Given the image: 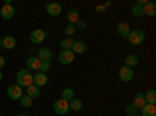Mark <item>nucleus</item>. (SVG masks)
I'll return each instance as SVG.
<instances>
[{
  "mask_svg": "<svg viewBox=\"0 0 156 116\" xmlns=\"http://www.w3.org/2000/svg\"><path fill=\"white\" fill-rule=\"evenodd\" d=\"M27 68L33 69V71H39V68H41V61H39L36 57H30L27 60Z\"/></svg>",
  "mask_w": 156,
  "mask_h": 116,
  "instance_id": "obj_22",
  "label": "nucleus"
},
{
  "mask_svg": "<svg viewBox=\"0 0 156 116\" xmlns=\"http://www.w3.org/2000/svg\"><path fill=\"white\" fill-rule=\"evenodd\" d=\"M50 71V61H41V68H39V72L47 74Z\"/></svg>",
  "mask_w": 156,
  "mask_h": 116,
  "instance_id": "obj_30",
  "label": "nucleus"
},
{
  "mask_svg": "<svg viewBox=\"0 0 156 116\" xmlns=\"http://www.w3.org/2000/svg\"><path fill=\"white\" fill-rule=\"evenodd\" d=\"M75 27H76V30H78V28L84 30V28H86V21H84V19H78V22L75 24Z\"/></svg>",
  "mask_w": 156,
  "mask_h": 116,
  "instance_id": "obj_31",
  "label": "nucleus"
},
{
  "mask_svg": "<svg viewBox=\"0 0 156 116\" xmlns=\"http://www.w3.org/2000/svg\"><path fill=\"white\" fill-rule=\"evenodd\" d=\"M75 97V94H73V89L72 88H64L62 89V93H61V99H64V100H70V99H73Z\"/></svg>",
  "mask_w": 156,
  "mask_h": 116,
  "instance_id": "obj_25",
  "label": "nucleus"
},
{
  "mask_svg": "<svg viewBox=\"0 0 156 116\" xmlns=\"http://www.w3.org/2000/svg\"><path fill=\"white\" fill-rule=\"evenodd\" d=\"M3 66H5V58H3L2 55H0V69H2Z\"/></svg>",
  "mask_w": 156,
  "mask_h": 116,
  "instance_id": "obj_33",
  "label": "nucleus"
},
{
  "mask_svg": "<svg viewBox=\"0 0 156 116\" xmlns=\"http://www.w3.org/2000/svg\"><path fill=\"white\" fill-rule=\"evenodd\" d=\"M150 16V17H154L156 16V3L153 2H147V5H144V16Z\"/></svg>",
  "mask_w": 156,
  "mask_h": 116,
  "instance_id": "obj_19",
  "label": "nucleus"
},
{
  "mask_svg": "<svg viewBox=\"0 0 156 116\" xmlns=\"http://www.w3.org/2000/svg\"><path fill=\"white\" fill-rule=\"evenodd\" d=\"M75 33H76V27L73 24H67L66 27H64V35H66L67 38H72Z\"/></svg>",
  "mask_w": 156,
  "mask_h": 116,
  "instance_id": "obj_27",
  "label": "nucleus"
},
{
  "mask_svg": "<svg viewBox=\"0 0 156 116\" xmlns=\"http://www.w3.org/2000/svg\"><path fill=\"white\" fill-rule=\"evenodd\" d=\"M36 58H37L39 61H51V58H53V50L48 49V47L39 49V50H37Z\"/></svg>",
  "mask_w": 156,
  "mask_h": 116,
  "instance_id": "obj_8",
  "label": "nucleus"
},
{
  "mask_svg": "<svg viewBox=\"0 0 156 116\" xmlns=\"http://www.w3.org/2000/svg\"><path fill=\"white\" fill-rule=\"evenodd\" d=\"M16 46H17V41H16L14 36H5V38H2V47H5L6 50H12Z\"/></svg>",
  "mask_w": 156,
  "mask_h": 116,
  "instance_id": "obj_12",
  "label": "nucleus"
},
{
  "mask_svg": "<svg viewBox=\"0 0 156 116\" xmlns=\"http://www.w3.org/2000/svg\"><path fill=\"white\" fill-rule=\"evenodd\" d=\"M83 108V100L78 99V97H73L69 100V110H73V111H80Z\"/></svg>",
  "mask_w": 156,
  "mask_h": 116,
  "instance_id": "obj_18",
  "label": "nucleus"
},
{
  "mask_svg": "<svg viewBox=\"0 0 156 116\" xmlns=\"http://www.w3.org/2000/svg\"><path fill=\"white\" fill-rule=\"evenodd\" d=\"M45 38H47V33H45L44 30H41V28L33 30L31 35H30V39H31L33 44H41V43H44Z\"/></svg>",
  "mask_w": 156,
  "mask_h": 116,
  "instance_id": "obj_6",
  "label": "nucleus"
},
{
  "mask_svg": "<svg viewBox=\"0 0 156 116\" xmlns=\"http://www.w3.org/2000/svg\"><path fill=\"white\" fill-rule=\"evenodd\" d=\"M73 38H64V39H61L59 41V47L62 49V50H70L72 49V46H73Z\"/></svg>",
  "mask_w": 156,
  "mask_h": 116,
  "instance_id": "obj_24",
  "label": "nucleus"
},
{
  "mask_svg": "<svg viewBox=\"0 0 156 116\" xmlns=\"http://www.w3.org/2000/svg\"><path fill=\"white\" fill-rule=\"evenodd\" d=\"M126 41L131 46H140L142 43L145 41V33L142 30H133V32H129V35L126 36Z\"/></svg>",
  "mask_w": 156,
  "mask_h": 116,
  "instance_id": "obj_2",
  "label": "nucleus"
},
{
  "mask_svg": "<svg viewBox=\"0 0 156 116\" xmlns=\"http://www.w3.org/2000/svg\"><path fill=\"white\" fill-rule=\"evenodd\" d=\"M16 80L20 88H28L30 85H33V74L28 71V69H20L16 75Z\"/></svg>",
  "mask_w": 156,
  "mask_h": 116,
  "instance_id": "obj_1",
  "label": "nucleus"
},
{
  "mask_svg": "<svg viewBox=\"0 0 156 116\" xmlns=\"http://www.w3.org/2000/svg\"><path fill=\"white\" fill-rule=\"evenodd\" d=\"M86 49H87V44H86L84 41H75L70 50H72L75 55H76V54H78V55H81V54L86 52Z\"/></svg>",
  "mask_w": 156,
  "mask_h": 116,
  "instance_id": "obj_13",
  "label": "nucleus"
},
{
  "mask_svg": "<svg viewBox=\"0 0 156 116\" xmlns=\"http://www.w3.org/2000/svg\"><path fill=\"white\" fill-rule=\"evenodd\" d=\"M95 11H97V13H105V11H106V8L103 6V5H98V6L95 8Z\"/></svg>",
  "mask_w": 156,
  "mask_h": 116,
  "instance_id": "obj_32",
  "label": "nucleus"
},
{
  "mask_svg": "<svg viewBox=\"0 0 156 116\" xmlns=\"http://www.w3.org/2000/svg\"><path fill=\"white\" fill-rule=\"evenodd\" d=\"M14 8H12V5H3L2 9H0V16H2V19L5 21H9L14 17Z\"/></svg>",
  "mask_w": 156,
  "mask_h": 116,
  "instance_id": "obj_10",
  "label": "nucleus"
},
{
  "mask_svg": "<svg viewBox=\"0 0 156 116\" xmlns=\"http://www.w3.org/2000/svg\"><path fill=\"white\" fill-rule=\"evenodd\" d=\"M6 94H8V97L12 99V100H19V99L23 96V94H22V88H20L19 85H9L8 89H6Z\"/></svg>",
  "mask_w": 156,
  "mask_h": 116,
  "instance_id": "obj_4",
  "label": "nucleus"
},
{
  "mask_svg": "<svg viewBox=\"0 0 156 116\" xmlns=\"http://www.w3.org/2000/svg\"><path fill=\"white\" fill-rule=\"evenodd\" d=\"M0 47H2V38H0Z\"/></svg>",
  "mask_w": 156,
  "mask_h": 116,
  "instance_id": "obj_35",
  "label": "nucleus"
},
{
  "mask_svg": "<svg viewBox=\"0 0 156 116\" xmlns=\"http://www.w3.org/2000/svg\"><path fill=\"white\" fill-rule=\"evenodd\" d=\"M75 60V54L72 50H61L59 52V63L64 64V66H67V64H72Z\"/></svg>",
  "mask_w": 156,
  "mask_h": 116,
  "instance_id": "obj_5",
  "label": "nucleus"
},
{
  "mask_svg": "<svg viewBox=\"0 0 156 116\" xmlns=\"http://www.w3.org/2000/svg\"><path fill=\"white\" fill-rule=\"evenodd\" d=\"M2 79H3V74H2V71H0V82H2Z\"/></svg>",
  "mask_w": 156,
  "mask_h": 116,
  "instance_id": "obj_34",
  "label": "nucleus"
},
{
  "mask_svg": "<svg viewBox=\"0 0 156 116\" xmlns=\"http://www.w3.org/2000/svg\"><path fill=\"white\" fill-rule=\"evenodd\" d=\"M66 19H67L69 24L75 25L78 22V19H80V11H78V9H69L67 14H66Z\"/></svg>",
  "mask_w": 156,
  "mask_h": 116,
  "instance_id": "obj_14",
  "label": "nucleus"
},
{
  "mask_svg": "<svg viewBox=\"0 0 156 116\" xmlns=\"http://www.w3.org/2000/svg\"><path fill=\"white\" fill-rule=\"evenodd\" d=\"M139 64V58H137V55H134V54H131V55H128L126 58H125V66L126 68H136Z\"/></svg>",
  "mask_w": 156,
  "mask_h": 116,
  "instance_id": "obj_20",
  "label": "nucleus"
},
{
  "mask_svg": "<svg viewBox=\"0 0 156 116\" xmlns=\"http://www.w3.org/2000/svg\"><path fill=\"white\" fill-rule=\"evenodd\" d=\"M137 108L133 105V104H129V105H126V108H125V113H126V116H136L137 114Z\"/></svg>",
  "mask_w": 156,
  "mask_h": 116,
  "instance_id": "obj_29",
  "label": "nucleus"
},
{
  "mask_svg": "<svg viewBox=\"0 0 156 116\" xmlns=\"http://www.w3.org/2000/svg\"><path fill=\"white\" fill-rule=\"evenodd\" d=\"M19 102H20V105H22L23 108H31V107H33V99L28 97V96H22V97L19 99Z\"/></svg>",
  "mask_w": 156,
  "mask_h": 116,
  "instance_id": "obj_26",
  "label": "nucleus"
},
{
  "mask_svg": "<svg viewBox=\"0 0 156 116\" xmlns=\"http://www.w3.org/2000/svg\"><path fill=\"white\" fill-rule=\"evenodd\" d=\"M47 82H48V79H47V74L37 72L36 75H33V85H34V86H37V88H42V86H45V85H47Z\"/></svg>",
  "mask_w": 156,
  "mask_h": 116,
  "instance_id": "obj_11",
  "label": "nucleus"
},
{
  "mask_svg": "<svg viewBox=\"0 0 156 116\" xmlns=\"http://www.w3.org/2000/svg\"><path fill=\"white\" fill-rule=\"evenodd\" d=\"M144 97H145V102H147V104L156 105V91H154V89H148L147 94H144Z\"/></svg>",
  "mask_w": 156,
  "mask_h": 116,
  "instance_id": "obj_23",
  "label": "nucleus"
},
{
  "mask_svg": "<svg viewBox=\"0 0 156 116\" xmlns=\"http://www.w3.org/2000/svg\"><path fill=\"white\" fill-rule=\"evenodd\" d=\"M53 111L58 114H66L69 111V102L64 99H58L53 102Z\"/></svg>",
  "mask_w": 156,
  "mask_h": 116,
  "instance_id": "obj_3",
  "label": "nucleus"
},
{
  "mask_svg": "<svg viewBox=\"0 0 156 116\" xmlns=\"http://www.w3.org/2000/svg\"><path fill=\"white\" fill-rule=\"evenodd\" d=\"M20 116H25V114H20Z\"/></svg>",
  "mask_w": 156,
  "mask_h": 116,
  "instance_id": "obj_36",
  "label": "nucleus"
},
{
  "mask_svg": "<svg viewBox=\"0 0 156 116\" xmlns=\"http://www.w3.org/2000/svg\"><path fill=\"white\" fill-rule=\"evenodd\" d=\"M119 77H120V80L123 83H128V82H131L133 80V77H134V71L131 68H126L123 66L120 71H119Z\"/></svg>",
  "mask_w": 156,
  "mask_h": 116,
  "instance_id": "obj_9",
  "label": "nucleus"
},
{
  "mask_svg": "<svg viewBox=\"0 0 156 116\" xmlns=\"http://www.w3.org/2000/svg\"><path fill=\"white\" fill-rule=\"evenodd\" d=\"M147 104L145 102V97H144V94L142 93H137V94H134V99H133V105L137 108V110H140L142 107H144Z\"/></svg>",
  "mask_w": 156,
  "mask_h": 116,
  "instance_id": "obj_17",
  "label": "nucleus"
},
{
  "mask_svg": "<svg viewBox=\"0 0 156 116\" xmlns=\"http://www.w3.org/2000/svg\"><path fill=\"white\" fill-rule=\"evenodd\" d=\"M129 25L126 24V22H120V24H117V33H119L122 38H125L126 39V36L129 35Z\"/></svg>",
  "mask_w": 156,
  "mask_h": 116,
  "instance_id": "obj_15",
  "label": "nucleus"
},
{
  "mask_svg": "<svg viewBox=\"0 0 156 116\" xmlns=\"http://www.w3.org/2000/svg\"><path fill=\"white\" fill-rule=\"evenodd\" d=\"M27 96L31 97L33 100L37 99L39 96H41V88H37V86H34V85H30V86L27 88Z\"/></svg>",
  "mask_w": 156,
  "mask_h": 116,
  "instance_id": "obj_21",
  "label": "nucleus"
},
{
  "mask_svg": "<svg viewBox=\"0 0 156 116\" xmlns=\"http://www.w3.org/2000/svg\"><path fill=\"white\" fill-rule=\"evenodd\" d=\"M131 14L134 17H142L144 16V6H140V5H134L131 8Z\"/></svg>",
  "mask_w": 156,
  "mask_h": 116,
  "instance_id": "obj_28",
  "label": "nucleus"
},
{
  "mask_svg": "<svg viewBox=\"0 0 156 116\" xmlns=\"http://www.w3.org/2000/svg\"><path fill=\"white\" fill-rule=\"evenodd\" d=\"M140 116H156V105L145 104L140 108Z\"/></svg>",
  "mask_w": 156,
  "mask_h": 116,
  "instance_id": "obj_16",
  "label": "nucleus"
},
{
  "mask_svg": "<svg viewBox=\"0 0 156 116\" xmlns=\"http://www.w3.org/2000/svg\"><path fill=\"white\" fill-rule=\"evenodd\" d=\"M45 9H47V14L51 16V17H56V16H59L61 13H62V6H61L59 3H56V2H50V3H47Z\"/></svg>",
  "mask_w": 156,
  "mask_h": 116,
  "instance_id": "obj_7",
  "label": "nucleus"
}]
</instances>
